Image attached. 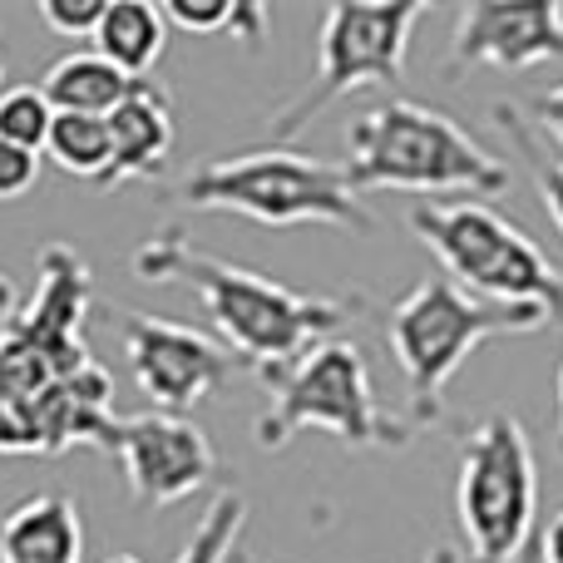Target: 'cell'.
<instances>
[{"label": "cell", "mask_w": 563, "mask_h": 563, "mask_svg": "<svg viewBox=\"0 0 563 563\" xmlns=\"http://www.w3.org/2000/svg\"><path fill=\"white\" fill-rule=\"evenodd\" d=\"M563 59V0H470L455 20V69H534Z\"/></svg>", "instance_id": "cell-12"}, {"label": "cell", "mask_w": 563, "mask_h": 563, "mask_svg": "<svg viewBox=\"0 0 563 563\" xmlns=\"http://www.w3.org/2000/svg\"><path fill=\"white\" fill-rule=\"evenodd\" d=\"M455 515L470 563H515L534 544L539 465L515 416H485L460 445Z\"/></svg>", "instance_id": "cell-9"}, {"label": "cell", "mask_w": 563, "mask_h": 563, "mask_svg": "<svg viewBox=\"0 0 563 563\" xmlns=\"http://www.w3.org/2000/svg\"><path fill=\"white\" fill-rule=\"evenodd\" d=\"M346 184L361 198L376 188L406 194H475L495 198L509 188V168L465 124L420 99H386L346 129Z\"/></svg>", "instance_id": "cell-3"}, {"label": "cell", "mask_w": 563, "mask_h": 563, "mask_svg": "<svg viewBox=\"0 0 563 563\" xmlns=\"http://www.w3.org/2000/svg\"><path fill=\"white\" fill-rule=\"evenodd\" d=\"M15 307H20V291H15V282H10L5 273H0V321H10V317H15Z\"/></svg>", "instance_id": "cell-26"}, {"label": "cell", "mask_w": 563, "mask_h": 563, "mask_svg": "<svg viewBox=\"0 0 563 563\" xmlns=\"http://www.w3.org/2000/svg\"><path fill=\"white\" fill-rule=\"evenodd\" d=\"M35 178H40V154H30V148L0 139V203L25 198L30 188H35Z\"/></svg>", "instance_id": "cell-23"}, {"label": "cell", "mask_w": 563, "mask_h": 563, "mask_svg": "<svg viewBox=\"0 0 563 563\" xmlns=\"http://www.w3.org/2000/svg\"><path fill=\"white\" fill-rule=\"evenodd\" d=\"M129 85H134V79L119 75L104 55H95V49H69V55H59L55 65H45V75H40L35 89L45 95V104L55 109V114L109 119L119 109V99L129 95Z\"/></svg>", "instance_id": "cell-15"}, {"label": "cell", "mask_w": 563, "mask_h": 563, "mask_svg": "<svg viewBox=\"0 0 563 563\" xmlns=\"http://www.w3.org/2000/svg\"><path fill=\"white\" fill-rule=\"evenodd\" d=\"M104 5L109 0H40V20H45L55 35H69V40H89L104 20Z\"/></svg>", "instance_id": "cell-22"}, {"label": "cell", "mask_w": 563, "mask_h": 563, "mask_svg": "<svg viewBox=\"0 0 563 563\" xmlns=\"http://www.w3.org/2000/svg\"><path fill=\"white\" fill-rule=\"evenodd\" d=\"M89 263L65 243L40 247L35 297L0 321V455H69L109 445L119 426L114 376L89 356Z\"/></svg>", "instance_id": "cell-1"}, {"label": "cell", "mask_w": 563, "mask_h": 563, "mask_svg": "<svg viewBox=\"0 0 563 563\" xmlns=\"http://www.w3.org/2000/svg\"><path fill=\"white\" fill-rule=\"evenodd\" d=\"M104 563H139L134 554H114V559H104Z\"/></svg>", "instance_id": "cell-30"}, {"label": "cell", "mask_w": 563, "mask_h": 563, "mask_svg": "<svg viewBox=\"0 0 563 563\" xmlns=\"http://www.w3.org/2000/svg\"><path fill=\"white\" fill-rule=\"evenodd\" d=\"M0 563H85V519L59 489L0 509Z\"/></svg>", "instance_id": "cell-14"}, {"label": "cell", "mask_w": 563, "mask_h": 563, "mask_svg": "<svg viewBox=\"0 0 563 563\" xmlns=\"http://www.w3.org/2000/svg\"><path fill=\"white\" fill-rule=\"evenodd\" d=\"M40 154L49 164H59L65 174L75 178H104L109 174V158H114V144H109V119L99 114H55L49 124V139Z\"/></svg>", "instance_id": "cell-18"}, {"label": "cell", "mask_w": 563, "mask_h": 563, "mask_svg": "<svg viewBox=\"0 0 563 563\" xmlns=\"http://www.w3.org/2000/svg\"><path fill=\"white\" fill-rule=\"evenodd\" d=\"M489 114H495V124L509 134V144L529 158V174H534V184H539V198H544L549 218H554V228L563 233V164H559V158H549L544 148H534V124L525 119V109H519V104L499 99Z\"/></svg>", "instance_id": "cell-19"}, {"label": "cell", "mask_w": 563, "mask_h": 563, "mask_svg": "<svg viewBox=\"0 0 563 563\" xmlns=\"http://www.w3.org/2000/svg\"><path fill=\"white\" fill-rule=\"evenodd\" d=\"M174 104L154 79H134L129 95L119 99V109L109 114V174L99 178V188H119V184H158L168 174V154H174Z\"/></svg>", "instance_id": "cell-13"}, {"label": "cell", "mask_w": 563, "mask_h": 563, "mask_svg": "<svg viewBox=\"0 0 563 563\" xmlns=\"http://www.w3.org/2000/svg\"><path fill=\"white\" fill-rule=\"evenodd\" d=\"M49 124H55V109L45 104L35 85H15L0 89V139L5 144H20L30 154H40L49 139Z\"/></svg>", "instance_id": "cell-21"}, {"label": "cell", "mask_w": 563, "mask_h": 563, "mask_svg": "<svg viewBox=\"0 0 563 563\" xmlns=\"http://www.w3.org/2000/svg\"><path fill=\"white\" fill-rule=\"evenodd\" d=\"M243 525H247V499L238 495V489H223V495L203 509L194 539H188L184 554H178L174 563H228L238 534H243Z\"/></svg>", "instance_id": "cell-20"}, {"label": "cell", "mask_w": 563, "mask_h": 563, "mask_svg": "<svg viewBox=\"0 0 563 563\" xmlns=\"http://www.w3.org/2000/svg\"><path fill=\"white\" fill-rule=\"evenodd\" d=\"M178 198L188 208L238 213L263 228L331 223V228H351V233H371L376 228V213L346 184L341 164H327V158L301 154V148H287V144L243 148V154L198 164L178 184Z\"/></svg>", "instance_id": "cell-6"}, {"label": "cell", "mask_w": 563, "mask_h": 563, "mask_svg": "<svg viewBox=\"0 0 563 563\" xmlns=\"http://www.w3.org/2000/svg\"><path fill=\"white\" fill-rule=\"evenodd\" d=\"M426 563H460V554H455L450 544H435V549L426 554Z\"/></svg>", "instance_id": "cell-27"}, {"label": "cell", "mask_w": 563, "mask_h": 563, "mask_svg": "<svg viewBox=\"0 0 563 563\" xmlns=\"http://www.w3.org/2000/svg\"><path fill=\"white\" fill-rule=\"evenodd\" d=\"M554 321L539 307H499L479 301L450 277H426L386 311V341L410 390V426L426 430L445 416V386L475 346L495 336H529Z\"/></svg>", "instance_id": "cell-5"}, {"label": "cell", "mask_w": 563, "mask_h": 563, "mask_svg": "<svg viewBox=\"0 0 563 563\" xmlns=\"http://www.w3.org/2000/svg\"><path fill=\"white\" fill-rule=\"evenodd\" d=\"M406 223L435 253L445 277L470 297L499 307H539L549 321H563V273L499 208L479 198H460V203L426 198L406 213Z\"/></svg>", "instance_id": "cell-7"}, {"label": "cell", "mask_w": 563, "mask_h": 563, "mask_svg": "<svg viewBox=\"0 0 563 563\" xmlns=\"http://www.w3.org/2000/svg\"><path fill=\"white\" fill-rule=\"evenodd\" d=\"M559 455H563V366H559Z\"/></svg>", "instance_id": "cell-28"}, {"label": "cell", "mask_w": 563, "mask_h": 563, "mask_svg": "<svg viewBox=\"0 0 563 563\" xmlns=\"http://www.w3.org/2000/svg\"><path fill=\"white\" fill-rule=\"evenodd\" d=\"M99 311H109V327L124 341L129 371H134L139 390L154 400L164 416H188L194 406H203L213 390L228 386V376L238 371V356L218 336L198 327L168 317H148V311L109 307L99 301Z\"/></svg>", "instance_id": "cell-10"}, {"label": "cell", "mask_w": 563, "mask_h": 563, "mask_svg": "<svg viewBox=\"0 0 563 563\" xmlns=\"http://www.w3.org/2000/svg\"><path fill=\"white\" fill-rule=\"evenodd\" d=\"M529 124L544 129L549 139L559 144V164H563V85H554L549 95H539L534 104H529Z\"/></svg>", "instance_id": "cell-24"}, {"label": "cell", "mask_w": 563, "mask_h": 563, "mask_svg": "<svg viewBox=\"0 0 563 563\" xmlns=\"http://www.w3.org/2000/svg\"><path fill=\"white\" fill-rule=\"evenodd\" d=\"M139 282H178L203 301L218 341L238 356V366H253L257 376L277 366H291L301 351L336 336L361 311V297H311V291L282 287L277 277L253 273L243 263L213 257L184 233V228H158L134 257Z\"/></svg>", "instance_id": "cell-2"}, {"label": "cell", "mask_w": 563, "mask_h": 563, "mask_svg": "<svg viewBox=\"0 0 563 563\" xmlns=\"http://www.w3.org/2000/svg\"><path fill=\"white\" fill-rule=\"evenodd\" d=\"M158 10L168 25L188 30V35H233L247 49H263L267 30H273L263 0H168Z\"/></svg>", "instance_id": "cell-17"}, {"label": "cell", "mask_w": 563, "mask_h": 563, "mask_svg": "<svg viewBox=\"0 0 563 563\" xmlns=\"http://www.w3.org/2000/svg\"><path fill=\"white\" fill-rule=\"evenodd\" d=\"M534 539H539V559H544V563H563V509L549 519L544 529H539Z\"/></svg>", "instance_id": "cell-25"}, {"label": "cell", "mask_w": 563, "mask_h": 563, "mask_svg": "<svg viewBox=\"0 0 563 563\" xmlns=\"http://www.w3.org/2000/svg\"><path fill=\"white\" fill-rule=\"evenodd\" d=\"M89 40H95V55H104L119 75L148 79V69L164 59L168 20L154 0H109L104 20Z\"/></svg>", "instance_id": "cell-16"}, {"label": "cell", "mask_w": 563, "mask_h": 563, "mask_svg": "<svg viewBox=\"0 0 563 563\" xmlns=\"http://www.w3.org/2000/svg\"><path fill=\"white\" fill-rule=\"evenodd\" d=\"M515 563H544V559H539V539H534V544H529V549H525V554H519Z\"/></svg>", "instance_id": "cell-29"}, {"label": "cell", "mask_w": 563, "mask_h": 563, "mask_svg": "<svg viewBox=\"0 0 563 563\" xmlns=\"http://www.w3.org/2000/svg\"><path fill=\"white\" fill-rule=\"evenodd\" d=\"M267 410L253 420V440L277 455L307 426H321L351 450H406L420 435L406 416H390L376 400L366 356L356 341L327 336L311 351H301L291 366H277L263 376Z\"/></svg>", "instance_id": "cell-4"}, {"label": "cell", "mask_w": 563, "mask_h": 563, "mask_svg": "<svg viewBox=\"0 0 563 563\" xmlns=\"http://www.w3.org/2000/svg\"><path fill=\"white\" fill-rule=\"evenodd\" d=\"M426 0H336L321 15L317 30V75L307 79L297 99L273 114L267 139L273 144H291L297 134H307L336 99L356 95L371 85H390L400 79L410 55V35L426 20Z\"/></svg>", "instance_id": "cell-8"}, {"label": "cell", "mask_w": 563, "mask_h": 563, "mask_svg": "<svg viewBox=\"0 0 563 563\" xmlns=\"http://www.w3.org/2000/svg\"><path fill=\"white\" fill-rule=\"evenodd\" d=\"M104 450L119 460L129 495L144 509L178 505L218 475V450L208 445L203 430L188 416H164V410L119 416Z\"/></svg>", "instance_id": "cell-11"}]
</instances>
